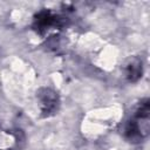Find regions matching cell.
Returning <instances> with one entry per match:
<instances>
[{"instance_id": "277c9868", "label": "cell", "mask_w": 150, "mask_h": 150, "mask_svg": "<svg viewBox=\"0 0 150 150\" xmlns=\"http://www.w3.org/2000/svg\"><path fill=\"white\" fill-rule=\"evenodd\" d=\"M143 73V67H142V61L137 57H132L125 64V76L130 82L137 81Z\"/></svg>"}, {"instance_id": "3957f363", "label": "cell", "mask_w": 150, "mask_h": 150, "mask_svg": "<svg viewBox=\"0 0 150 150\" xmlns=\"http://www.w3.org/2000/svg\"><path fill=\"white\" fill-rule=\"evenodd\" d=\"M60 22L59 16L54 15L53 13H50L49 11H42L40 12L36 18H35V23L34 27L38 32H42V30H47L50 27L57 26Z\"/></svg>"}, {"instance_id": "6da1fadb", "label": "cell", "mask_w": 150, "mask_h": 150, "mask_svg": "<svg viewBox=\"0 0 150 150\" xmlns=\"http://www.w3.org/2000/svg\"><path fill=\"white\" fill-rule=\"evenodd\" d=\"M149 101L141 103L135 116L125 128V135L131 142H138L148 135L149 131Z\"/></svg>"}, {"instance_id": "7a4b0ae2", "label": "cell", "mask_w": 150, "mask_h": 150, "mask_svg": "<svg viewBox=\"0 0 150 150\" xmlns=\"http://www.w3.org/2000/svg\"><path fill=\"white\" fill-rule=\"evenodd\" d=\"M39 104L43 116H49L56 112L59 108V97L55 91L49 88H42L38 94Z\"/></svg>"}]
</instances>
